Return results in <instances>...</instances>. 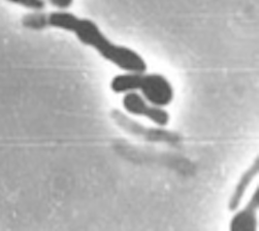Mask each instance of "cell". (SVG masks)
Returning <instances> with one entry per match:
<instances>
[{
  "instance_id": "obj_4",
  "label": "cell",
  "mask_w": 259,
  "mask_h": 231,
  "mask_svg": "<svg viewBox=\"0 0 259 231\" xmlns=\"http://www.w3.org/2000/svg\"><path fill=\"white\" fill-rule=\"evenodd\" d=\"M259 188L254 190L245 207L237 212L229 223L230 231H256L258 228Z\"/></svg>"
},
{
  "instance_id": "obj_6",
  "label": "cell",
  "mask_w": 259,
  "mask_h": 231,
  "mask_svg": "<svg viewBox=\"0 0 259 231\" xmlns=\"http://www.w3.org/2000/svg\"><path fill=\"white\" fill-rule=\"evenodd\" d=\"M39 12H35L34 14L25 15L22 22L25 27L31 29H42L48 27L47 24V15H40Z\"/></svg>"
},
{
  "instance_id": "obj_2",
  "label": "cell",
  "mask_w": 259,
  "mask_h": 231,
  "mask_svg": "<svg viewBox=\"0 0 259 231\" xmlns=\"http://www.w3.org/2000/svg\"><path fill=\"white\" fill-rule=\"evenodd\" d=\"M111 89L116 94L140 91L150 104L165 108L175 98V90L169 80L161 73L125 72L112 79Z\"/></svg>"
},
{
  "instance_id": "obj_8",
  "label": "cell",
  "mask_w": 259,
  "mask_h": 231,
  "mask_svg": "<svg viewBox=\"0 0 259 231\" xmlns=\"http://www.w3.org/2000/svg\"><path fill=\"white\" fill-rule=\"evenodd\" d=\"M49 4L58 10H67L72 5L74 0H48Z\"/></svg>"
},
{
  "instance_id": "obj_5",
  "label": "cell",
  "mask_w": 259,
  "mask_h": 231,
  "mask_svg": "<svg viewBox=\"0 0 259 231\" xmlns=\"http://www.w3.org/2000/svg\"><path fill=\"white\" fill-rule=\"evenodd\" d=\"M258 172H259V158L256 157L255 160L253 161V163L243 172L234 191H232V193L229 197V200H228V204H227L228 211L235 212L240 208L242 200H243L249 186L252 184L254 178L258 175Z\"/></svg>"
},
{
  "instance_id": "obj_1",
  "label": "cell",
  "mask_w": 259,
  "mask_h": 231,
  "mask_svg": "<svg viewBox=\"0 0 259 231\" xmlns=\"http://www.w3.org/2000/svg\"><path fill=\"white\" fill-rule=\"evenodd\" d=\"M47 24L49 27L72 32L83 44L93 48L103 59L125 72H145L148 69L146 60L137 51L113 42L90 19L58 10L47 15Z\"/></svg>"
},
{
  "instance_id": "obj_3",
  "label": "cell",
  "mask_w": 259,
  "mask_h": 231,
  "mask_svg": "<svg viewBox=\"0 0 259 231\" xmlns=\"http://www.w3.org/2000/svg\"><path fill=\"white\" fill-rule=\"evenodd\" d=\"M122 105L127 113L134 116L145 117L159 127L166 126L170 121L169 113L164 108L150 104L138 92L125 93Z\"/></svg>"
},
{
  "instance_id": "obj_7",
  "label": "cell",
  "mask_w": 259,
  "mask_h": 231,
  "mask_svg": "<svg viewBox=\"0 0 259 231\" xmlns=\"http://www.w3.org/2000/svg\"><path fill=\"white\" fill-rule=\"evenodd\" d=\"M7 2L34 12H41L46 9V0H7Z\"/></svg>"
}]
</instances>
